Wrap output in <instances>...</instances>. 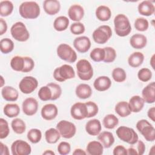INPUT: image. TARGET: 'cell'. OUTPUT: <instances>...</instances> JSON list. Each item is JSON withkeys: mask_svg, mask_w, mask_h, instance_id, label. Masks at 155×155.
<instances>
[{"mask_svg": "<svg viewBox=\"0 0 155 155\" xmlns=\"http://www.w3.org/2000/svg\"><path fill=\"white\" fill-rule=\"evenodd\" d=\"M40 12L39 5L35 1L23 2L19 7V15L24 19H36L39 16Z\"/></svg>", "mask_w": 155, "mask_h": 155, "instance_id": "1", "label": "cell"}, {"mask_svg": "<svg viewBox=\"0 0 155 155\" xmlns=\"http://www.w3.org/2000/svg\"><path fill=\"white\" fill-rule=\"evenodd\" d=\"M73 46L78 52L84 53L90 48L91 41L87 36H79L73 41Z\"/></svg>", "mask_w": 155, "mask_h": 155, "instance_id": "15", "label": "cell"}, {"mask_svg": "<svg viewBox=\"0 0 155 155\" xmlns=\"http://www.w3.org/2000/svg\"><path fill=\"white\" fill-rule=\"evenodd\" d=\"M7 30V22L2 18L0 19V35H4Z\"/></svg>", "mask_w": 155, "mask_h": 155, "instance_id": "55", "label": "cell"}, {"mask_svg": "<svg viewBox=\"0 0 155 155\" xmlns=\"http://www.w3.org/2000/svg\"><path fill=\"white\" fill-rule=\"evenodd\" d=\"M70 114L76 120H82L88 116V110L85 103L76 102L74 104L70 109Z\"/></svg>", "mask_w": 155, "mask_h": 155, "instance_id": "13", "label": "cell"}, {"mask_svg": "<svg viewBox=\"0 0 155 155\" xmlns=\"http://www.w3.org/2000/svg\"><path fill=\"white\" fill-rule=\"evenodd\" d=\"M138 12L139 14L149 16L154 14L155 12V7L154 4L150 1H143L138 5Z\"/></svg>", "mask_w": 155, "mask_h": 155, "instance_id": "23", "label": "cell"}, {"mask_svg": "<svg viewBox=\"0 0 155 155\" xmlns=\"http://www.w3.org/2000/svg\"><path fill=\"white\" fill-rule=\"evenodd\" d=\"M22 111L25 114L30 116H33L38 111V102L33 97H28L25 99L22 104Z\"/></svg>", "mask_w": 155, "mask_h": 155, "instance_id": "14", "label": "cell"}, {"mask_svg": "<svg viewBox=\"0 0 155 155\" xmlns=\"http://www.w3.org/2000/svg\"><path fill=\"white\" fill-rule=\"evenodd\" d=\"M13 10V4L10 1H2L0 2V15L3 17L8 16Z\"/></svg>", "mask_w": 155, "mask_h": 155, "instance_id": "37", "label": "cell"}, {"mask_svg": "<svg viewBox=\"0 0 155 155\" xmlns=\"http://www.w3.org/2000/svg\"><path fill=\"white\" fill-rule=\"evenodd\" d=\"M143 60V54L139 51H136L130 55L128 58V63L130 67L137 68L142 64Z\"/></svg>", "mask_w": 155, "mask_h": 155, "instance_id": "30", "label": "cell"}, {"mask_svg": "<svg viewBox=\"0 0 155 155\" xmlns=\"http://www.w3.org/2000/svg\"><path fill=\"white\" fill-rule=\"evenodd\" d=\"M104 48L105 50V56L103 61L106 63L113 62L116 58V50L111 47H106Z\"/></svg>", "mask_w": 155, "mask_h": 155, "instance_id": "47", "label": "cell"}, {"mask_svg": "<svg viewBox=\"0 0 155 155\" xmlns=\"http://www.w3.org/2000/svg\"><path fill=\"white\" fill-rule=\"evenodd\" d=\"M87 153L90 155H101L104 151V147L99 141L90 142L86 147Z\"/></svg>", "mask_w": 155, "mask_h": 155, "instance_id": "28", "label": "cell"}, {"mask_svg": "<svg viewBox=\"0 0 155 155\" xmlns=\"http://www.w3.org/2000/svg\"><path fill=\"white\" fill-rule=\"evenodd\" d=\"M148 117L153 121L155 122V107H151L147 112Z\"/></svg>", "mask_w": 155, "mask_h": 155, "instance_id": "56", "label": "cell"}, {"mask_svg": "<svg viewBox=\"0 0 155 155\" xmlns=\"http://www.w3.org/2000/svg\"><path fill=\"white\" fill-rule=\"evenodd\" d=\"M154 56L155 55L153 54L150 59V65L153 69H154Z\"/></svg>", "mask_w": 155, "mask_h": 155, "instance_id": "61", "label": "cell"}, {"mask_svg": "<svg viewBox=\"0 0 155 155\" xmlns=\"http://www.w3.org/2000/svg\"><path fill=\"white\" fill-rule=\"evenodd\" d=\"M116 134L121 140L131 145L136 144L139 140L138 135L134 130L128 127H119L116 130Z\"/></svg>", "mask_w": 155, "mask_h": 155, "instance_id": "3", "label": "cell"}, {"mask_svg": "<svg viewBox=\"0 0 155 155\" xmlns=\"http://www.w3.org/2000/svg\"><path fill=\"white\" fill-rule=\"evenodd\" d=\"M127 154L129 155H137V153L136 150L133 147H130L127 150Z\"/></svg>", "mask_w": 155, "mask_h": 155, "instance_id": "59", "label": "cell"}, {"mask_svg": "<svg viewBox=\"0 0 155 155\" xmlns=\"http://www.w3.org/2000/svg\"><path fill=\"white\" fill-rule=\"evenodd\" d=\"M56 129L59 131L61 136L65 139L73 137L76 132L75 125L65 120L59 121L56 125Z\"/></svg>", "mask_w": 155, "mask_h": 155, "instance_id": "10", "label": "cell"}, {"mask_svg": "<svg viewBox=\"0 0 155 155\" xmlns=\"http://www.w3.org/2000/svg\"><path fill=\"white\" fill-rule=\"evenodd\" d=\"M147 43V37L142 34H134L130 39V44L131 46L136 49H142L146 46Z\"/></svg>", "mask_w": 155, "mask_h": 155, "instance_id": "22", "label": "cell"}, {"mask_svg": "<svg viewBox=\"0 0 155 155\" xmlns=\"http://www.w3.org/2000/svg\"><path fill=\"white\" fill-rule=\"evenodd\" d=\"M111 85L110 79L106 76H101L97 78L93 83L94 88L99 91H104L110 88Z\"/></svg>", "mask_w": 155, "mask_h": 155, "instance_id": "20", "label": "cell"}, {"mask_svg": "<svg viewBox=\"0 0 155 155\" xmlns=\"http://www.w3.org/2000/svg\"><path fill=\"white\" fill-rule=\"evenodd\" d=\"M71 151L70 144L67 142H61L58 146V151L61 155H65L70 153Z\"/></svg>", "mask_w": 155, "mask_h": 155, "instance_id": "51", "label": "cell"}, {"mask_svg": "<svg viewBox=\"0 0 155 155\" xmlns=\"http://www.w3.org/2000/svg\"><path fill=\"white\" fill-rule=\"evenodd\" d=\"M134 27L139 31H146L149 27V23L147 19L144 18H137L134 21Z\"/></svg>", "mask_w": 155, "mask_h": 155, "instance_id": "45", "label": "cell"}, {"mask_svg": "<svg viewBox=\"0 0 155 155\" xmlns=\"http://www.w3.org/2000/svg\"><path fill=\"white\" fill-rule=\"evenodd\" d=\"M105 56L104 48H95L90 52V56L91 59L95 62L103 61Z\"/></svg>", "mask_w": 155, "mask_h": 155, "instance_id": "42", "label": "cell"}, {"mask_svg": "<svg viewBox=\"0 0 155 155\" xmlns=\"http://www.w3.org/2000/svg\"><path fill=\"white\" fill-rule=\"evenodd\" d=\"M57 54L60 59L70 63L74 62L77 59L76 51L68 44H61L56 50Z\"/></svg>", "mask_w": 155, "mask_h": 155, "instance_id": "9", "label": "cell"}, {"mask_svg": "<svg viewBox=\"0 0 155 155\" xmlns=\"http://www.w3.org/2000/svg\"><path fill=\"white\" fill-rule=\"evenodd\" d=\"M38 85V80L31 76L23 78L19 84L21 91L24 94H30L35 91Z\"/></svg>", "mask_w": 155, "mask_h": 155, "instance_id": "11", "label": "cell"}, {"mask_svg": "<svg viewBox=\"0 0 155 155\" xmlns=\"http://www.w3.org/2000/svg\"><path fill=\"white\" fill-rule=\"evenodd\" d=\"M142 98L145 102L153 104L155 102V82L148 84L142 91Z\"/></svg>", "mask_w": 155, "mask_h": 155, "instance_id": "17", "label": "cell"}, {"mask_svg": "<svg viewBox=\"0 0 155 155\" xmlns=\"http://www.w3.org/2000/svg\"><path fill=\"white\" fill-rule=\"evenodd\" d=\"M11 68L16 71L23 72L25 67V58L20 56H16L12 58L10 61Z\"/></svg>", "mask_w": 155, "mask_h": 155, "instance_id": "33", "label": "cell"}, {"mask_svg": "<svg viewBox=\"0 0 155 155\" xmlns=\"http://www.w3.org/2000/svg\"><path fill=\"white\" fill-rule=\"evenodd\" d=\"M114 31L120 37L128 35L131 31V26L127 16L124 14H118L114 19Z\"/></svg>", "mask_w": 155, "mask_h": 155, "instance_id": "2", "label": "cell"}, {"mask_svg": "<svg viewBox=\"0 0 155 155\" xmlns=\"http://www.w3.org/2000/svg\"><path fill=\"white\" fill-rule=\"evenodd\" d=\"M154 145H153L151 148V151H150L149 154H154Z\"/></svg>", "mask_w": 155, "mask_h": 155, "instance_id": "62", "label": "cell"}, {"mask_svg": "<svg viewBox=\"0 0 155 155\" xmlns=\"http://www.w3.org/2000/svg\"><path fill=\"white\" fill-rule=\"evenodd\" d=\"M11 151L13 155H28L31 153V148L27 142L16 140L12 143Z\"/></svg>", "mask_w": 155, "mask_h": 155, "instance_id": "12", "label": "cell"}, {"mask_svg": "<svg viewBox=\"0 0 155 155\" xmlns=\"http://www.w3.org/2000/svg\"><path fill=\"white\" fill-rule=\"evenodd\" d=\"M11 126L15 133L16 134H22L26 130L25 123L23 120L19 118L14 119L11 123Z\"/></svg>", "mask_w": 155, "mask_h": 155, "instance_id": "38", "label": "cell"}, {"mask_svg": "<svg viewBox=\"0 0 155 155\" xmlns=\"http://www.w3.org/2000/svg\"><path fill=\"white\" fill-rule=\"evenodd\" d=\"M145 101L142 97L138 95L132 96L129 100V107L131 112L139 113L143 108Z\"/></svg>", "mask_w": 155, "mask_h": 155, "instance_id": "25", "label": "cell"}, {"mask_svg": "<svg viewBox=\"0 0 155 155\" xmlns=\"http://www.w3.org/2000/svg\"><path fill=\"white\" fill-rule=\"evenodd\" d=\"M10 133L8 122L3 118L0 119V139H2L7 137Z\"/></svg>", "mask_w": 155, "mask_h": 155, "instance_id": "48", "label": "cell"}, {"mask_svg": "<svg viewBox=\"0 0 155 155\" xmlns=\"http://www.w3.org/2000/svg\"><path fill=\"white\" fill-rule=\"evenodd\" d=\"M68 15L69 18L72 21L79 22L83 18L84 16V10L80 5L73 4L68 8Z\"/></svg>", "mask_w": 155, "mask_h": 155, "instance_id": "18", "label": "cell"}, {"mask_svg": "<svg viewBox=\"0 0 155 155\" xmlns=\"http://www.w3.org/2000/svg\"><path fill=\"white\" fill-rule=\"evenodd\" d=\"M118 118L113 114H107L103 119V125L107 129H113L118 125Z\"/></svg>", "mask_w": 155, "mask_h": 155, "instance_id": "36", "label": "cell"}, {"mask_svg": "<svg viewBox=\"0 0 155 155\" xmlns=\"http://www.w3.org/2000/svg\"><path fill=\"white\" fill-rule=\"evenodd\" d=\"M43 8L48 15H54L59 12L61 4L57 0H45L43 2Z\"/></svg>", "mask_w": 155, "mask_h": 155, "instance_id": "19", "label": "cell"}, {"mask_svg": "<svg viewBox=\"0 0 155 155\" xmlns=\"http://www.w3.org/2000/svg\"><path fill=\"white\" fill-rule=\"evenodd\" d=\"M113 154L114 155H127V150L122 145H117L114 147Z\"/></svg>", "mask_w": 155, "mask_h": 155, "instance_id": "53", "label": "cell"}, {"mask_svg": "<svg viewBox=\"0 0 155 155\" xmlns=\"http://www.w3.org/2000/svg\"><path fill=\"white\" fill-rule=\"evenodd\" d=\"M69 19L65 16H60L57 17L53 22V27L58 31H62L65 30L68 26Z\"/></svg>", "mask_w": 155, "mask_h": 155, "instance_id": "32", "label": "cell"}, {"mask_svg": "<svg viewBox=\"0 0 155 155\" xmlns=\"http://www.w3.org/2000/svg\"><path fill=\"white\" fill-rule=\"evenodd\" d=\"M137 152L138 155H142L145 150V145L142 140H137Z\"/></svg>", "mask_w": 155, "mask_h": 155, "instance_id": "54", "label": "cell"}, {"mask_svg": "<svg viewBox=\"0 0 155 155\" xmlns=\"http://www.w3.org/2000/svg\"><path fill=\"white\" fill-rule=\"evenodd\" d=\"M77 74L82 81H89L93 76V69L90 62L87 59H81L76 65Z\"/></svg>", "mask_w": 155, "mask_h": 155, "instance_id": "4", "label": "cell"}, {"mask_svg": "<svg viewBox=\"0 0 155 155\" xmlns=\"http://www.w3.org/2000/svg\"><path fill=\"white\" fill-rule=\"evenodd\" d=\"M12 37L19 42H25L30 38V34L25 24L22 22H17L13 24L10 28Z\"/></svg>", "mask_w": 155, "mask_h": 155, "instance_id": "8", "label": "cell"}, {"mask_svg": "<svg viewBox=\"0 0 155 155\" xmlns=\"http://www.w3.org/2000/svg\"><path fill=\"white\" fill-rule=\"evenodd\" d=\"M1 87H2V86H3V85H4V82H5V81H4V78H3V77L1 76Z\"/></svg>", "mask_w": 155, "mask_h": 155, "instance_id": "63", "label": "cell"}, {"mask_svg": "<svg viewBox=\"0 0 155 155\" xmlns=\"http://www.w3.org/2000/svg\"><path fill=\"white\" fill-rule=\"evenodd\" d=\"M114 110L116 113L122 117H127L131 113L128 102L125 101L119 102L116 105Z\"/></svg>", "mask_w": 155, "mask_h": 155, "instance_id": "31", "label": "cell"}, {"mask_svg": "<svg viewBox=\"0 0 155 155\" xmlns=\"http://www.w3.org/2000/svg\"><path fill=\"white\" fill-rule=\"evenodd\" d=\"M14 43L12 40L8 38H3L0 41V50L4 54H8L13 51Z\"/></svg>", "mask_w": 155, "mask_h": 155, "instance_id": "39", "label": "cell"}, {"mask_svg": "<svg viewBox=\"0 0 155 155\" xmlns=\"http://www.w3.org/2000/svg\"><path fill=\"white\" fill-rule=\"evenodd\" d=\"M96 16L101 21H108L111 16V12L110 8L106 5L99 6L95 12Z\"/></svg>", "mask_w": 155, "mask_h": 155, "instance_id": "29", "label": "cell"}, {"mask_svg": "<svg viewBox=\"0 0 155 155\" xmlns=\"http://www.w3.org/2000/svg\"><path fill=\"white\" fill-rule=\"evenodd\" d=\"M85 30L84 25L79 22H76L70 26V31L75 35H81L84 33Z\"/></svg>", "mask_w": 155, "mask_h": 155, "instance_id": "50", "label": "cell"}, {"mask_svg": "<svg viewBox=\"0 0 155 155\" xmlns=\"http://www.w3.org/2000/svg\"><path fill=\"white\" fill-rule=\"evenodd\" d=\"M46 142L48 143H56L61 137L59 131L54 128L48 129L45 133Z\"/></svg>", "mask_w": 155, "mask_h": 155, "instance_id": "35", "label": "cell"}, {"mask_svg": "<svg viewBox=\"0 0 155 155\" xmlns=\"http://www.w3.org/2000/svg\"><path fill=\"white\" fill-rule=\"evenodd\" d=\"M136 126L147 141L153 142L155 140V129L147 120H139Z\"/></svg>", "mask_w": 155, "mask_h": 155, "instance_id": "5", "label": "cell"}, {"mask_svg": "<svg viewBox=\"0 0 155 155\" xmlns=\"http://www.w3.org/2000/svg\"><path fill=\"white\" fill-rule=\"evenodd\" d=\"M4 114L8 117H15L20 113V108L16 104H7L3 109Z\"/></svg>", "mask_w": 155, "mask_h": 155, "instance_id": "34", "label": "cell"}, {"mask_svg": "<svg viewBox=\"0 0 155 155\" xmlns=\"http://www.w3.org/2000/svg\"><path fill=\"white\" fill-rule=\"evenodd\" d=\"M74 77L75 72L73 68L68 64H64L55 68L53 71V78L58 82H64Z\"/></svg>", "mask_w": 155, "mask_h": 155, "instance_id": "6", "label": "cell"}, {"mask_svg": "<svg viewBox=\"0 0 155 155\" xmlns=\"http://www.w3.org/2000/svg\"><path fill=\"white\" fill-rule=\"evenodd\" d=\"M47 85L50 87L52 93V97L51 101H55L60 97L62 94V88L59 85L56 83L50 82L48 83Z\"/></svg>", "mask_w": 155, "mask_h": 155, "instance_id": "44", "label": "cell"}, {"mask_svg": "<svg viewBox=\"0 0 155 155\" xmlns=\"http://www.w3.org/2000/svg\"><path fill=\"white\" fill-rule=\"evenodd\" d=\"M75 93L78 97L85 99L91 96L92 89L91 87L87 84H81L76 87Z\"/></svg>", "mask_w": 155, "mask_h": 155, "instance_id": "26", "label": "cell"}, {"mask_svg": "<svg viewBox=\"0 0 155 155\" xmlns=\"http://www.w3.org/2000/svg\"><path fill=\"white\" fill-rule=\"evenodd\" d=\"M42 117L47 120L54 119L58 115V110L56 105L53 104H48L43 106L41 109Z\"/></svg>", "mask_w": 155, "mask_h": 155, "instance_id": "16", "label": "cell"}, {"mask_svg": "<svg viewBox=\"0 0 155 155\" xmlns=\"http://www.w3.org/2000/svg\"><path fill=\"white\" fill-rule=\"evenodd\" d=\"M25 58V67L23 71V73H27L31 71L34 67H35V62L34 61L28 56H24Z\"/></svg>", "mask_w": 155, "mask_h": 155, "instance_id": "52", "label": "cell"}, {"mask_svg": "<svg viewBox=\"0 0 155 155\" xmlns=\"http://www.w3.org/2000/svg\"><path fill=\"white\" fill-rule=\"evenodd\" d=\"M112 30L110 26L102 25L97 28L93 33V41L99 44H105L111 37Z\"/></svg>", "mask_w": 155, "mask_h": 155, "instance_id": "7", "label": "cell"}, {"mask_svg": "<svg viewBox=\"0 0 155 155\" xmlns=\"http://www.w3.org/2000/svg\"><path fill=\"white\" fill-rule=\"evenodd\" d=\"M38 97L42 101H50L52 97V93L49 87L47 85L42 87L38 93Z\"/></svg>", "mask_w": 155, "mask_h": 155, "instance_id": "43", "label": "cell"}, {"mask_svg": "<svg viewBox=\"0 0 155 155\" xmlns=\"http://www.w3.org/2000/svg\"><path fill=\"white\" fill-rule=\"evenodd\" d=\"M98 140L102 143L104 148H110L114 142L113 134L110 131H103L100 133L97 136Z\"/></svg>", "mask_w": 155, "mask_h": 155, "instance_id": "27", "label": "cell"}, {"mask_svg": "<svg viewBox=\"0 0 155 155\" xmlns=\"http://www.w3.org/2000/svg\"><path fill=\"white\" fill-rule=\"evenodd\" d=\"M27 139L33 143H38L42 138V133L40 130L32 128L27 133Z\"/></svg>", "mask_w": 155, "mask_h": 155, "instance_id": "40", "label": "cell"}, {"mask_svg": "<svg viewBox=\"0 0 155 155\" xmlns=\"http://www.w3.org/2000/svg\"><path fill=\"white\" fill-rule=\"evenodd\" d=\"M102 130V126L99 120L93 119L88 120L85 125L87 133L91 136H97Z\"/></svg>", "mask_w": 155, "mask_h": 155, "instance_id": "21", "label": "cell"}, {"mask_svg": "<svg viewBox=\"0 0 155 155\" xmlns=\"http://www.w3.org/2000/svg\"><path fill=\"white\" fill-rule=\"evenodd\" d=\"M137 78L142 82H148L152 78V72L149 68H142L139 70L137 73Z\"/></svg>", "mask_w": 155, "mask_h": 155, "instance_id": "46", "label": "cell"}, {"mask_svg": "<svg viewBox=\"0 0 155 155\" xmlns=\"http://www.w3.org/2000/svg\"><path fill=\"white\" fill-rule=\"evenodd\" d=\"M43 154H46V155H54L55 154V153L53 151H51V150H45L44 153H43Z\"/></svg>", "mask_w": 155, "mask_h": 155, "instance_id": "60", "label": "cell"}, {"mask_svg": "<svg viewBox=\"0 0 155 155\" xmlns=\"http://www.w3.org/2000/svg\"><path fill=\"white\" fill-rule=\"evenodd\" d=\"M0 145H1V154L8 155L10 153H9L8 147L6 145L4 144L2 142L0 143Z\"/></svg>", "mask_w": 155, "mask_h": 155, "instance_id": "57", "label": "cell"}, {"mask_svg": "<svg viewBox=\"0 0 155 155\" xmlns=\"http://www.w3.org/2000/svg\"><path fill=\"white\" fill-rule=\"evenodd\" d=\"M112 78L116 82H122L127 78L125 71L120 67H117L113 69L112 71Z\"/></svg>", "mask_w": 155, "mask_h": 155, "instance_id": "41", "label": "cell"}, {"mask_svg": "<svg viewBox=\"0 0 155 155\" xmlns=\"http://www.w3.org/2000/svg\"><path fill=\"white\" fill-rule=\"evenodd\" d=\"M73 154H74V155H85V154H87V153L81 148H76L73 152Z\"/></svg>", "mask_w": 155, "mask_h": 155, "instance_id": "58", "label": "cell"}, {"mask_svg": "<svg viewBox=\"0 0 155 155\" xmlns=\"http://www.w3.org/2000/svg\"><path fill=\"white\" fill-rule=\"evenodd\" d=\"M1 94L4 99L7 101H16L19 97L16 89L11 86H5L2 88Z\"/></svg>", "mask_w": 155, "mask_h": 155, "instance_id": "24", "label": "cell"}, {"mask_svg": "<svg viewBox=\"0 0 155 155\" xmlns=\"http://www.w3.org/2000/svg\"><path fill=\"white\" fill-rule=\"evenodd\" d=\"M86 106L87 107V110H88V116L87 118L92 117L95 116L99 111L98 106L96 103L92 101H88L85 102Z\"/></svg>", "mask_w": 155, "mask_h": 155, "instance_id": "49", "label": "cell"}]
</instances>
